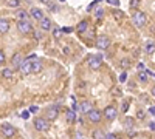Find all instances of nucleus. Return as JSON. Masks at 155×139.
<instances>
[{"mask_svg":"<svg viewBox=\"0 0 155 139\" xmlns=\"http://www.w3.org/2000/svg\"><path fill=\"white\" fill-rule=\"evenodd\" d=\"M62 31H64V33H71L73 28H71V27H65V28H62Z\"/></svg>","mask_w":155,"mask_h":139,"instance_id":"37","label":"nucleus"},{"mask_svg":"<svg viewBox=\"0 0 155 139\" xmlns=\"http://www.w3.org/2000/svg\"><path fill=\"white\" fill-rule=\"evenodd\" d=\"M34 37H36L37 40H41V39H42V33H39V31H36V33H34Z\"/></svg>","mask_w":155,"mask_h":139,"instance_id":"33","label":"nucleus"},{"mask_svg":"<svg viewBox=\"0 0 155 139\" xmlns=\"http://www.w3.org/2000/svg\"><path fill=\"white\" fill-rule=\"evenodd\" d=\"M146 14L143 11H135L134 12V16H132V22L137 25V27H144L146 25Z\"/></svg>","mask_w":155,"mask_h":139,"instance_id":"1","label":"nucleus"},{"mask_svg":"<svg viewBox=\"0 0 155 139\" xmlns=\"http://www.w3.org/2000/svg\"><path fill=\"white\" fill-rule=\"evenodd\" d=\"M79 110H81L82 113H85V115H88V113L92 111V110H95V108H93V105L90 104L88 100H82V102L79 104Z\"/></svg>","mask_w":155,"mask_h":139,"instance_id":"10","label":"nucleus"},{"mask_svg":"<svg viewBox=\"0 0 155 139\" xmlns=\"http://www.w3.org/2000/svg\"><path fill=\"white\" fill-rule=\"evenodd\" d=\"M93 137L95 139H106V134H104L102 130H95L93 131Z\"/></svg>","mask_w":155,"mask_h":139,"instance_id":"22","label":"nucleus"},{"mask_svg":"<svg viewBox=\"0 0 155 139\" xmlns=\"http://www.w3.org/2000/svg\"><path fill=\"white\" fill-rule=\"evenodd\" d=\"M28 12H30V16H31L33 19H36V20H42V19H44V12L39 9V8H31Z\"/></svg>","mask_w":155,"mask_h":139,"instance_id":"12","label":"nucleus"},{"mask_svg":"<svg viewBox=\"0 0 155 139\" xmlns=\"http://www.w3.org/2000/svg\"><path fill=\"white\" fill-rule=\"evenodd\" d=\"M143 49H144V53H146V54H152V53H155V42H152V40L146 42L144 46H143Z\"/></svg>","mask_w":155,"mask_h":139,"instance_id":"13","label":"nucleus"},{"mask_svg":"<svg viewBox=\"0 0 155 139\" xmlns=\"http://www.w3.org/2000/svg\"><path fill=\"white\" fill-rule=\"evenodd\" d=\"M41 28H42L44 31H48V30L51 28V20H50L48 17H44V19L41 20Z\"/></svg>","mask_w":155,"mask_h":139,"instance_id":"17","label":"nucleus"},{"mask_svg":"<svg viewBox=\"0 0 155 139\" xmlns=\"http://www.w3.org/2000/svg\"><path fill=\"white\" fill-rule=\"evenodd\" d=\"M64 53H65V54H68V53H70V49H68V46H64Z\"/></svg>","mask_w":155,"mask_h":139,"instance_id":"43","label":"nucleus"},{"mask_svg":"<svg viewBox=\"0 0 155 139\" xmlns=\"http://www.w3.org/2000/svg\"><path fill=\"white\" fill-rule=\"evenodd\" d=\"M2 76L5 79H9L11 76H12V71H11V68H2Z\"/></svg>","mask_w":155,"mask_h":139,"instance_id":"23","label":"nucleus"},{"mask_svg":"<svg viewBox=\"0 0 155 139\" xmlns=\"http://www.w3.org/2000/svg\"><path fill=\"white\" fill-rule=\"evenodd\" d=\"M2 133H3L6 137H12V136L16 134V128L12 127V125H9V124L3 122V124H2Z\"/></svg>","mask_w":155,"mask_h":139,"instance_id":"6","label":"nucleus"},{"mask_svg":"<svg viewBox=\"0 0 155 139\" xmlns=\"http://www.w3.org/2000/svg\"><path fill=\"white\" fill-rule=\"evenodd\" d=\"M65 118H67L68 122H74V121H76V113H74V110H67Z\"/></svg>","mask_w":155,"mask_h":139,"instance_id":"19","label":"nucleus"},{"mask_svg":"<svg viewBox=\"0 0 155 139\" xmlns=\"http://www.w3.org/2000/svg\"><path fill=\"white\" fill-rule=\"evenodd\" d=\"M138 70H140V71H146V67H144V64H141V62H140V64H138Z\"/></svg>","mask_w":155,"mask_h":139,"instance_id":"35","label":"nucleus"},{"mask_svg":"<svg viewBox=\"0 0 155 139\" xmlns=\"http://www.w3.org/2000/svg\"><path fill=\"white\" fill-rule=\"evenodd\" d=\"M124 127H126V128H132V127H134V119H129V118H127V119L124 121Z\"/></svg>","mask_w":155,"mask_h":139,"instance_id":"25","label":"nucleus"},{"mask_svg":"<svg viewBox=\"0 0 155 139\" xmlns=\"http://www.w3.org/2000/svg\"><path fill=\"white\" fill-rule=\"evenodd\" d=\"M87 116H88V121L93 122V124H98V122L101 121V113H99L98 110H92Z\"/></svg>","mask_w":155,"mask_h":139,"instance_id":"9","label":"nucleus"},{"mask_svg":"<svg viewBox=\"0 0 155 139\" xmlns=\"http://www.w3.org/2000/svg\"><path fill=\"white\" fill-rule=\"evenodd\" d=\"M127 107H129L127 102H124V104H123V111H127Z\"/></svg>","mask_w":155,"mask_h":139,"instance_id":"41","label":"nucleus"},{"mask_svg":"<svg viewBox=\"0 0 155 139\" xmlns=\"http://www.w3.org/2000/svg\"><path fill=\"white\" fill-rule=\"evenodd\" d=\"M150 93H152V94L155 96V87H153V88H152V90H150Z\"/></svg>","mask_w":155,"mask_h":139,"instance_id":"44","label":"nucleus"},{"mask_svg":"<svg viewBox=\"0 0 155 139\" xmlns=\"http://www.w3.org/2000/svg\"><path fill=\"white\" fill-rule=\"evenodd\" d=\"M8 30H9V22H8L5 17H2V19H0V33L6 34Z\"/></svg>","mask_w":155,"mask_h":139,"instance_id":"14","label":"nucleus"},{"mask_svg":"<svg viewBox=\"0 0 155 139\" xmlns=\"http://www.w3.org/2000/svg\"><path fill=\"white\" fill-rule=\"evenodd\" d=\"M110 46V39L107 36H99L96 39V48L99 49H107Z\"/></svg>","mask_w":155,"mask_h":139,"instance_id":"5","label":"nucleus"},{"mask_svg":"<svg viewBox=\"0 0 155 139\" xmlns=\"http://www.w3.org/2000/svg\"><path fill=\"white\" fill-rule=\"evenodd\" d=\"M149 113L155 116V107H150V108H149Z\"/></svg>","mask_w":155,"mask_h":139,"instance_id":"40","label":"nucleus"},{"mask_svg":"<svg viewBox=\"0 0 155 139\" xmlns=\"http://www.w3.org/2000/svg\"><path fill=\"white\" fill-rule=\"evenodd\" d=\"M56 118H58V110H56L54 107L48 108V110H47V119H48V121H54Z\"/></svg>","mask_w":155,"mask_h":139,"instance_id":"16","label":"nucleus"},{"mask_svg":"<svg viewBox=\"0 0 155 139\" xmlns=\"http://www.w3.org/2000/svg\"><path fill=\"white\" fill-rule=\"evenodd\" d=\"M20 71H22V74H30V73H33V60H30L28 57L25 59L23 65L20 67Z\"/></svg>","mask_w":155,"mask_h":139,"instance_id":"7","label":"nucleus"},{"mask_svg":"<svg viewBox=\"0 0 155 139\" xmlns=\"http://www.w3.org/2000/svg\"><path fill=\"white\" fill-rule=\"evenodd\" d=\"M28 115H30V111H25L23 115H22V118H25V119H27V118H28Z\"/></svg>","mask_w":155,"mask_h":139,"instance_id":"42","label":"nucleus"},{"mask_svg":"<svg viewBox=\"0 0 155 139\" xmlns=\"http://www.w3.org/2000/svg\"><path fill=\"white\" fill-rule=\"evenodd\" d=\"M87 27H88V22H87V20H82L79 25H78L76 30H78V33H84V31L87 30Z\"/></svg>","mask_w":155,"mask_h":139,"instance_id":"20","label":"nucleus"},{"mask_svg":"<svg viewBox=\"0 0 155 139\" xmlns=\"http://www.w3.org/2000/svg\"><path fill=\"white\" fill-rule=\"evenodd\" d=\"M0 62H2V64L5 62V53L3 51H0Z\"/></svg>","mask_w":155,"mask_h":139,"instance_id":"38","label":"nucleus"},{"mask_svg":"<svg viewBox=\"0 0 155 139\" xmlns=\"http://www.w3.org/2000/svg\"><path fill=\"white\" fill-rule=\"evenodd\" d=\"M34 128L37 131H47L50 128V122L48 119H44V118H37L34 119Z\"/></svg>","mask_w":155,"mask_h":139,"instance_id":"2","label":"nucleus"},{"mask_svg":"<svg viewBox=\"0 0 155 139\" xmlns=\"http://www.w3.org/2000/svg\"><path fill=\"white\" fill-rule=\"evenodd\" d=\"M28 16H30V12H27L25 9H19L17 11V19L19 20H28Z\"/></svg>","mask_w":155,"mask_h":139,"instance_id":"18","label":"nucleus"},{"mask_svg":"<svg viewBox=\"0 0 155 139\" xmlns=\"http://www.w3.org/2000/svg\"><path fill=\"white\" fill-rule=\"evenodd\" d=\"M138 77H140V81H143V82H146V81H147V73H146V71H143V73H140V74H138Z\"/></svg>","mask_w":155,"mask_h":139,"instance_id":"26","label":"nucleus"},{"mask_svg":"<svg viewBox=\"0 0 155 139\" xmlns=\"http://www.w3.org/2000/svg\"><path fill=\"white\" fill-rule=\"evenodd\" d=\"M126 79H127V74H126V73H123V74L120 76V82H126Z\"/></svg>","mask_w":155,"mask_h":139,"instance_id":"32","label":"nucleus"},{"mask_svg":"<svg viewBox=\"0 0 155 139\" xmlns=\"http://www.w3.org/2000/svg\"><path fill=\"white\" fill-rule=\"evenodd\" d=\"M138 3H140V0H130V2H129V6H130V8H137Z\"/></svg>","mask_w":155,"mask_h":139,"instance_id":"28","label":"nucleus"},{"mask_svg":"<svg viewBox=\"0 0 155 139\" xmlns=\"http://www.w3.org/2000/svg\"><path fill=\"white\" fill-rule=\"evenodd\" d=\"M12 67L14 68H17V70H20V67L23 65V62H25V59H22V56L20 54H14L12 56Z\"/></svg>","mask_w":155,"mask_h":139,"instance_id":"11","label":"nucleus"},{"mask_svg":"<svg viewBox=\"0 0 155 139\" xmlns=\"http://www.w3.org/2000/svg\"><path fill=\"white\" fill-rule=\"evenodd\" d=\"M37 110H39V108H37V107H36V105H31V107H30V110H28V111H30V113H36V111H37Z\"/></svg>","mask_w":155,"mask_h":139,"instance_id":"36","label":"nucleus"},{"mask_svg":"<svg viewBox=\"0 0 155 139\" xmlns=\"http://www.w3.org/2000/svg\"><path fill=\"white\" fill-rule=\"evenodd\" d=\"M113 17L115 19H123V12L118 9V11H113Z\"/></svg>","mask_w":155,"mask_h":139,"instance_id":"27","label":"nucleus"},{"mask_svg":"<svg viewBox=\"0 0 155 139\" xmlns=\"http://www.w3.org/2000/svg\"><path fill=\"white\" fill-rule=\"evenodd\" d=\"M95 14H96V17H101L102 14H104V9H101V8H99V9H96Z\"/></svg>","mask_w":155,"mask_h":139,"instance_id":"31","label":"nucleus"},{"mask_svg":"<svg viewBox=\"0 0 155 139\" xmlns=\"http://www.w3.org/2000/svg\"><path fill=\"white\" fill-rule=\"evenodd\" d=\"M41 2H44V3H48V0H41Z\"/></svg>","mask_w":155,"mask_h":139,"instance_id":"45","label":"nucleus"},{"mask_svg":"<svg viewBox=\"0 0 155 139\" xmlns=\"http://www.w3.org/2000/svg\"><path fill=\"white\" fill-rule=\"evenodd\" d=\"M130 65H132V60L127 59V57H124V59L120 62V67H121V68H129Z\"/></svg>","mask_w":155,"mask_h":139,"instance_id":"21","label":"nucleus"},{"mask_svg":"<svg viewBox=\"0 0 155 139\" xmlns=\"http://www.w3.org/2000/svg\"><path fill=\"white\" fill-rule=\"evenodd\" d=\"M101 65H102V56H99V54H93L92 57L88 59V67H90V68L96 70V68H99Z\"/></svg>","mask_w":155,"mask_h":139,"instance_id":"4","label":"nucleus"},{"mask_svg":"<svg viewBox=\"0 0 155 139\" xmlns=\"http://www.w3.org/2000/svg\"><path fill=\"white\" fill-rule=\"evenodd\" d=\"M42 68H44V64L39 59H36V60H33V73L34 74H37V73H41L42 71Z\"/></svg>","mask_w":155,"mask_h":139,"instance_id":"15","label":"nucleus"},{"mask_svg":"<svg viewBox=\"0 0 155 139\" xmlns=\"http://www.w3.org/2000/svg\"><path fill=\"white\" fill-rule=\"evenodd\" d=\"M53 36H54V39H59V37H61V30H54Z\"/></svg>","mask_w":155,"mask_h":139,"instance_id":"29","label":"nucleus"},{"mask_svg":"<svg viewBox=\"0 0 155 139\" xmlns=\"http://www.w3.org/2000/svg\"><path fill=\"white\" fill-rule=\"evenodd\" d=\"M109 3H112V5H115V6H118L120 5V0H107Z\"/></svg>","mask_w":155,"mask_h":139,"instance_id":"34","label":"nucleus"},{"mask_svg":"<svg viewBox=\"0 0 155 139\" xmlns=\"http://www.w3.org/2000/svg\"><path fill=\"white\" fill-rule=\"evenodd\" d=\"M149 128L155 131V122H150V124H149Z\"/></svg>","mask_w":155,"mask_h":139,"instance_id":"39","label":"nucleus"},{"mask_svg":"<svg viewBox=\"0 0 155 139\" xmlns=\"http://www.w3.org/2000/svg\"><path fill=\"white\" fill-rule=\"evenodd\" d=\"M17 28L22 34H30L33 31V27H31V22L28 20H19L17 22Z\"/></svg>","mask_w":155,"mask_h":139,"instance_id":"3","label":"nucleus"},{"mask_svg":"<svg viewBox=\"0 0 155 139\" xmlns=\"http://www.w3.org/2000/svg\"><path fill=\"white\" fill-rule=\"evenodd\" d=\"M106 139H118V137H116V134H113V133H107Z\"/></svg>","mask_w":155,"mask_h":139,"instance_id":"30","label":"nucleus"},{"mask_svg":"<svg viewBox=\"0 0 155 139\" xmlns=\"http://www.w3.org/2000/svg\"><path fill=\"white\" fill-rule=\"evenodd\" d=\"M116 115H118V110H116L115 107H112V105L104 110V116H106V119H109V121H113V119L116 118Z\"/></svg>","mask_w":155,"mask_h":139,"instance_id":"8","label":"nucleus"},{"mask_svg":"<svg viewBox=\"0 0 155 139\" xmlns=\"http://www.w3.org/2000/svg\"><path fill=\"white\" fill-rule=\"evenodd\" d=\"M6 3L11 8H19L20 6V0H6Z\"/></svg>","mask_w":155,"mask_h":139,"instance_id":"24","label":"nucleus"}]
</instances>
